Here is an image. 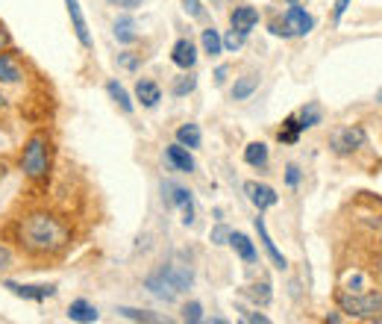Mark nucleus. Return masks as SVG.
<instances>
[{"instance_id":"obj_29","label":"nucleus","mask_w":382,"mask_h":324,"mask_svg":"<svg viewBox=\"0 0 382 324\" xmlns=\"http://www.w3.org/2000/svg\"><path fill=\"white\" fill-rule=\"evenodd\" d=\"M118 313H121L124 318H129V321H159V316L147 313V310H132V306H121Z\"/></svg>"},{"instance_id":"obj_20","label":"nucleus","mask_w":382,"mask_h":324,"mask_svg":"<svg viewBox=\"0 0 382 324\" xmlns=\"http://www.w3.org/2000/svg\"><path fill=\"white\" fill-rule=\"evenodd\" d=\"M259 89V77L256 74H247V77H241L236 86H232V101H247L253 92Z\"/></svg>"},{"instance_id":"obj_22","label":"nucleus","mask_w":382,"mask_h":324,"mask_svg":"<svg viewBox=\"0 0 382 324\" xmlns=\"http://www.w3.org/2000/svg\"><path fill=\"white\" fill-rule=\"evenodd\" d=\"M115 39L124 42V44H132L139 39V32H136V21L132 18H118L115 21Z\"/></svg>"},{"instance_id":"obj_1","label":"nucleus","mask_w":382,"mask_h":324,"mask_svg":"<svg viewBox=\"0 0 382 324\" xmlns=\"http://www.w3.org/2000/svg\"><path fill=\"white\" fill-rule=\"evenodd\" d=\"M15 239L30 256H56L68 248L71 233L56 216L51 213H27L15 224Z\"/></svg>"},{"instance_id":"obj_34","label":"nucleus","mask_w":382,"mask_h":324,"mask_svg":"<svg viewBox=\"0 0 382 324\" xmlns=\"http://www.w3.org/2000/svg\"><path fill=\"white\" fill-rule=\"evenodd\" d=\"M286 180H288V186H297V183H300V168H297V166H288V168H286Z\"/></svg>"},{"instance_id":"obj_18","label":"nucleus","mask_w":382,"mask_h":324,"mask_svg":"<svg viewBox=\"0 0 382 324\" xmlns=\"http://www.w3.org/2000/svg\"><path fill=\"white\" fill-rule=\"evenodd\" d=\"M229 245L236 248V254L244 259V263H253V259H256V248H253V242L247 239L244 233H229Z\"/></svg>"},{"instance_id":"obj_26","label":"nucleus","mask_w":382,"mask_h":324,"mask_svg":"<svg viewBox=\"0 0 382 324\" xmlns=\"http://www.w3.org/2000/svg\"><path fill=\"white\" fill-rule=\"evenodd\" d=\"M297 121H300V127L306 130V127H314V124H321V109L314 106V104H309L306 109H300V116H297Z\"/></svg>"},{"instance_id":"obj_39","label":"nucleus","mask_w":382,"mask_h":324,"mask_svg":"<svg viewBox=\"0 0 382 324\" xmlns=\"http://www.w3.org/2000/svg\"><path fill=\"white\" fill-rule=\"evenodd\" d=\"M347 6H350V0H338V4H336V21L347 12Z\"/></svg>"},{"instance_id":"obj_44","label":"nucleus","mask_w":382,"mask_h":324,"mask_svg":"<svg viewBox=\"0 0 382 324\" xmlns=\"http://www.w3.org/2000/svg\"><path fill=\"white\" fill-rule=\"evenodd\" d=\"M4 104H6V97H4V94H0V106H4Z\"/></svg>"},{"instance_id":"obj_30","label":"nucleus","mask_w":382,"mask_h":324,"mask_svg":"<svg viewBox=\"0 0 382 324\" xmlns=\"http://www.w3.org/2000/svg\"><path fill=\"white\" fill-rule=\"evenodd\" d=\"M182 318H186V321H203V306L200 304H197V301H191V304H186V306H182Z\"/></svg>"},{"instance_id":"obj_8","label":"nucleus","mask_w":382,"mask_h":324,"mask_svg":"<svg viewBox=\"0 0 382 324\" xmlns=\"http://www.w3.org/2000/svg\"><path fill=\"white\" fill-rule=\"evenodd\" d=\"M12 295H18L24 301H47L56 295V283H15V280H6L4 283Z\"/></svg>"},{"instance_id":"obj_42","label":"nucleus","mask_w":382,"mask_h":324,"mask_svg":"<svg viewBox=\"0 0 382 324\" xmlns=\"http://www.w3.org/2000/svg\"><path fill=\"white\" fill-rule=\"evenodd\" d=\"M4 177H6V162L0 159V180H4Z\"/></svg>"},{"instance_id":"obj_6","label":"nucleus","mask_w":382,"mask_h":324,"mask_svg":"<svg viewBox=\"0 0 382 324\" xmlns=\"http://www.w3.org/2000/svg\"><path fill=\"white\" fill-rule=\"evenodd\" d=\"M364 130L362 127H341V130H336V133L329 136V148L336 151V154H353V151H359L362 144H364Z\"/></svg>"},{"instance_id":"obj_38","label":"nucleus","mask_w":382,"mask_h":324,"mask_svg":"<svg viewBox=\"0 0 382 324\" xmlns=\"http://www.w3.org/2000/svg\"><path fill=\"white\" fill-rule=\"evenodd\" d=\"M241 318L250 321V324H256V321H259V324H268V316H262V313H244Z\"/></svg>"},{"instance_id":"obj_40","label":"nucleus","mask_w":382,"mask_h":324,"mask_svg":"<svg viewBox=\"0 0 382 324\" xmlns=\"http://www.w3.org/2000/svg\"><path fill=\"white\" fill-rule=\"evenodd\" d=\"M6 47H9V32L0 27V51H6Z\"/></svg>"},{"instance_id":"obj_36","label":"nucleus","mask_w":382,"mask_h":324,"mask_svg":"<svg viewBox=\"0 0 382 324\" xmlns=\"http://www.w3.org/2000/svg\"><path fill=\"white\" fill-rule=\"evenodd\" d=\"M9 266H12V251L6 245H0V271L9 268Z\"/></svg>"},{"instance_id":"obj_2","label":"nucleus","mask_w":382,"mask_h":324,"mask_svg":"<svg viewBox=\"0 0 382 324\" xmlns=\"http://www.w3.org/2000/svg\"><path fill=\"white\" fill-rule=\"evenodd\" d=\"M191 280H194L191 266L182 263V259L177 256V259H171V263H165L162 268H156L151 278L144 280V286L151 289L156 298H162V301H177L182 292L191 286Z\"/></svg>"},{"instance_id":"obj_45","label":"nucleus","mask_w":382,"mask_h":324,"mask_svg":"<svg viewBox=\"0 0 382 324\" xmlns=\"http://www.w3.org/2000/svg\"><path fill=\"white\" fill-rule=\"evenodd\" d=\"M376 101H379V104H382V92H379V94H376Z\"/></svg>"},{"instance_id":"obj_32","label":"nucleus","mask_w":382,"mask_h":324,"mask_svg":"<svg viewBox=\"0 0 382 324\" xmlns=\"http://www.w3.org/2000/svg\"><path fill=\"white\" fill-rule=\"evenodd\" d=\"M212 242H215V245H227V242H229V230H227V227H215V230H212Z\"/></svg>"},{"instance_id":"obj_21","label":"nucleus","mask_w":382,"mask_h":324,"mask_svg":"<svg viewBox=\"0 0 382 324\" xmlns=\"http://www.w3.org/2000/svg\"><path fill=\"white\" fill-rule=\"evenodd\" d=\"M244 159H247V166H253V168H265V162H268V144H262V142L247 144Z\"/></svg>"},{"instance_id":"obj_31","label":"nucleus","mask_w":382,"mask_h":324,"mask_svg":"<svg viewBox=\"0 0 382 324\" xmlns=\"http://www.w3.org/2000/svg\"><path fill=\"white\" fill-rule=\"evenodd\" d=\"M241 44H244V36H241V32H236V30H229L224 36V47H227V51H232V54H236Z\"/></svg>"},{"instance_id":"obj_24","label":"nucleus","mask_w":382,"mask_h":324,"mask_svg":"<svg viewBox=\"0 0 382 324\" xmlns=\"http://www.w3.org/2000/svg\"><path fill=\"white\" fill-rule=\"evenodd\" d=\"M200 39H203V51H206L209 56H218V54L224 51V39L218 36V30H212V27H209V30H203V36H200Z\"/></svg>"},{"instance_id":"obj_25","label":"nucleus","mask_w":382,"mask_h":324,"mask_svg":"<svg viewBox=\"0 0 382 324\" xmlns=\"http://www.w3.org/2000/svg\"><path fill=\"white\" fill-rule=\"evenodd\" d=\"M244 295H247V298H253L256 304H262V306H265V304L271 301V283H268V280H262V283L247 286V289H244Z\"/></svg>"},{"instance_id":"obj_13","label":"nucleus","mask_w":382,"mask_h":324,"mask_svg":"<svg viewBox=\"0 0 382 324\" xmlns=\"http://www.w3.org/2000/svg\"><path fill=\"white\" fill-rule=\"evenodd\" d=\"M21 65L12 54H0V83H21Z\"/></svg>"},{"instance_id":"obj_5","label":"nucleus","mask_w":382,"mask_h":324,"mask_svg":"<svg viewBox=\"0 0 382 324\" xmlns=\"http://www.w3.org/2000/svg\"><path fill=\"white\" fill-rule=\"evenodd\" d=\"M314 27V18L306 12V9H300L297 4H291V9L286 12V18L282 21H276V24H271V30L276 32V36H306V32Z\"/></svg>"},{"instance_id":"obj_37","label":"nucleus","mask_w":382,"mask_h":324,"mask_svg":"<svg viewBox=\"0 0 382 324\" xmlns=\"http://www.w3.org/2000/svg\"><path fill=\"white\" fill-rule=\"evenodd\" d=\"M112 6H121V9H136V6H141V0H109Z\"/></svg>"},{"instance_id":"obj_33","label":"nucleus","mask_w":382,"mask_h":324,"mask_svg":"<svg viewBox=\"0 0 382 324\" xmlns=\"http://www.w3.org/2000/svg\"><path fill=\"white\" fill-rule=\"evenodd\" d=\"M186 12L191 15V18H200V15H203V6H200V0H186Z\"/></svg>"},{"instance_id":"obj_15","label":"nucleus","mask_w":382,"mask_h":324,"mask_svg":"<svg viewBox=\"0 0 382 324\" xmlns=\"http://www.w3.org/2000/svg\"><path fill=\"white\" fill-rule=\"evenodd\" d=\"M68 318H71V321H79V324H91V321H97V310H94L89 301L77 298V301H71V306H68Z\"/></svg>"},{"instance_id":"obj_10","label":"nucleus","mask_w":382,"mask_h":324,"mask_svg":"<svg viewBox=\"0 0 382 324\" xmlns=\"http://www.w3.org/2000/svg\"><path fill=\"white\" fill-rule=\"evenodd\" d=\"M244 192H247V198H250V204L259 209H268V206H274L279 198H276V192L271 189V186H265V183H256V180H250V183H244Z\"/></svg>"},{"instance_id":"obj_7","label":"nucleus","mask_w":382,"mask_h":324,"mask_svg":"<svg viewBox=\"0 0 382 324\" xmlns=\"http://www.w3.org/2000/svg\"><path fill=\"white\" fill-rule=\"evenodd\" d=\"M162 194H165V204L168 206H179L182 209V221L191 224L194 221V204H191V192L182 189L177 183H162Z\"/></svg>"},{"instance_id":"obj_27","label":"nucleus","mask_w":382,"mask_h":324,"mask_svg":"<svg viewBox=\"0 0 382 324\" xmlns=\"http://www.w3.org/2000/svg\"><path fill=\"white\" fill-rule=\"evenodd\" d=\"M300 121H297V116H291L286 124H282V130H279V142H297V133H300Z\"/></svg>"},{"instance_id":"obj_28","label":"nucleus","mask_w":382,"mask_h":324,"mask_svg":"<svg viewBox=\"0 0 382 324\" xmlns=\"http://www.w3.org/2000/svg\"><path fill=\"white\" fill-rule=\"evenodd\" d=\"M194 86H197V77H194V74H182V77H177V83H174V94H177V97L191 94Z\"/></svg>"},{"instance_id":"obj_41","label":"nucleus","mask_w":382,"mask_h":324,"mask_svg":"<svg viewBox=\"0 0 382 324\" xmlns=\"http://www.w3.org/2000/svg\"><path fill=\"white\" fill-rule=\"evenodd\" d=\"M215 80H218V83H224V80H227V68H218V74H215Z\"/></svg>"},{"instance_id":"obj_43","label":"nucleus","mask_w":382,"mask_h":324,"mask_svg":"<svg viewBox=\"0 0 382 324\" xmlns=\"http://www.w3.org/2000/svg\"><path fill=\"white\" fill-rule=\"evenodd\" d=\"M286 4H288V6H291V4H300V0H286Z\"/></svg>"},{"instance_id":"obj_17","label":"nucleus","mask_w":382,"mask_h":324,"mask_svg":"<svg viewBox=\"0 0 382 324\" xmlns=\"http://www.w3.org/2000/svg\"><path fill=\"white\" fill-rule=\"evenodd\" d=\"M136 97L144 104V106H156L162 101V89L153 83V80H139V86H136Z\"/></svg>"},{"instance_id":"obj_23","label":"nucleus","mask_w":382,"mask_h":324,"mask_svg":"<svg viewBox=\"0 0 382 324\" xmlns=\"http://www.w3.org/2000/svg\"><path fill=\"white\" fill-rule=\"evenodd\" d=\"M106 92H109V97L115 104H118L124 112H132V101H129V94H127V89L118 83V80H109L106 83Z\"/></svg>"},{"instance_id":"obj_3","label":"nucleus","mask_w":382,"mask_h":324,"mask_svg":"<svg viewBox=\"0 0 382 324\" xmlns=\"http://www.w3.org/2000/svg\"><path fill=\"white\" fill-rule=\"evenodd\" d=\"M21 168L30 180H44L47 171H51V142H47L44 136H32L24 144Z\"/></svg>"},{"instance_id":"obj_4","label":"nucleus","mask_w":382,"mask_h":324,"mask_svg":"<svg viewBox=\"0 0 382 324\" xmlns=\"http://www.w3.org/2000/svg\"><path fill=\"white\" fill-rule=\"evenodd\" d=\"M338 304L344 313H350L356 318H368V321H382V295L379 292H353V295H347L341 292L338 295Z\"/></svg>"},{"instance_id":"obj_12","label":"nucleus","mask_w":382,"mask_h":324,"mask_svg":"<svg viewBox=\"0 0 382 324\" xmlns=\"http://www.w3.org/2000/svg\"><path fill=\"white\" fill-rule=\"evenodd\" d=\"M171 59H174V65H179V68H194V62H197V54H194V44L189 42V39H179L177 44H174V51H171Z\"/></svg>"},{"instance_id":"obj_19","label":"nucleus","mask_w":382,"mask_h":324,"mask_svg":"<svg viewBox=\"0 0 382 324\" xmlns=\"http://www.w3.org/2000/svg\"><path fill=\"white\" fill-rule=\"evenodd\" d=\"M177 142L182 144V148H200V127L197 124H182L177 130Z\"/></svg>"},{"instance_id":"obj_11","label":"nucleus","mask_w":382,"mask_h":324,"mask_svg":"<svg viewBox=\"0 0 382 324\" xmlns=\"http://www.w3.org/2000/svg\"><path fill=\"white\" fill-rule=\"evenodd\" d=\"M65 6H68V15H71V24H74V32L82 47H91V36H89V24H86V15H82V6L79 0H65Z\"/></svg>"},{"instance_id":"obj_35","label":"nucleus","mask_w":382,"mask_h":324,"mask_svg":"<svg viewBox=\"0 0 382 324\" xmlns=\"http://www.w3.org/2000/svg\"><path fill=\"white\" fill-rule=\"evenodd\" d=\"M118 62L124 65V68H129V71H132V68H139V56H132V54H121V56H118Z\"/></svg>"},{"instance_id":"obj_9","label":"nucleus","mask_w":382,"mask_h":324,"mask_svg":"<svg viewBox=\"0 0 382 324\" xmlns=\"http://www.w3.org/2000/svg\"><path fill=\"white\" fill-rule=\"evenodd\" d=\"M229 21H232V30H236V32H241V36H250V32L256 30V24H259V9H253V6H236V9H232V15H229Z\"/></svg>"},{"instance_id":"obj_14","label":"nucleus","mask_w":382,"mask_h":324,"mask_svg":"<svg viewBox=\"0 0 382 324\" xmlns=\"http://www.w3.org/2000/svg\"><path fill=\"white\" fill-rule=\"evenodd\" d=\"M168 162H171V166H174L177 171H186V174H191V171H194V159H191L189 148H182L179 142L168 148Z\"/></svg>"},{"instance_id":"obj_16","label":"nucleus","mask_w":382,"mask_h":324,"mask_svg":"<svg viewBox=\"0 0 382 324\" xmlns=\"http://www.w3.org/2000/svg\"><path fill=\"white\" fill-rule=\"evenodd\" d=\"M256 233H259V239L265 242V251H268V256L274 259V266H276V268H286V256L276 251V245H274V239L268 236V227H265V218H262V216L256 218Z\"/></svg>"}]
</instances>
